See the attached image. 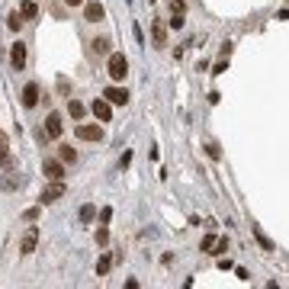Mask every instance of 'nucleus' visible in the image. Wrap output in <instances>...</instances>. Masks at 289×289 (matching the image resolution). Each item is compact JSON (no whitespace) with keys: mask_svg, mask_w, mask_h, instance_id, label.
<instances>
[{"mask_svg":"<svg viewBox=\"0 0 289 289\" xmlns=\"http://www.w3.org/2000/svg\"><path fill=\"white\" fill-rule=\"evenodd\" d=\"M106 74H109L113 80H122V77L129 74V61H126V55H122V52H113V55H109V61H106Z\"/></svg>","mask_w":289,"mask_h":289,"instance_id":"obj_1","label":"nucleus"},{"mask_svg":"<svg viewBox=\"0 0 289 289\" xmlns=\"http://www.w3.org/2000/svg\"><path fill=\"white\" fill-rule=\"evenodd\" d=\"M103 100H106L109 106H126V103H129V90H126V87H106Z\"/></svg>","mask_w":289,"mask_h":289,"instance_id":"obj_2","label":"nucleus"},{"mask_svg":"<svg viewBox=\"0 0 289 289\" xmlns=\"http://www.w3.org/2000/svg\"><path fill=\"white\" fill-rule=\"evenodd\" d=\"M61 196H65V180H52L42 190V199H39V203L45 206V203H55V199H61Z\"/></svg>","mask_w":289,"mask_h":289,"instance_id":"obj_3","label":"nucleus"},{"mask_svg":"<svg viewBox=\"0 0 289 289\" xmlns=\"http://www.w3.org/2000/svg\"><path fill=\"white\" fill-rule=\"evenodd\" d=\"M36 244H39V228H36V225H29L26 235H23V241H19V254H32V251H36Z\"/></svg>","mask_w":289,"mask_h":289,"instance_id":"obj_4","label":"nucleus"},{"mask_svg":"<svg viewBox=\"0 0 289 289\" xmlns=\"http://www.w3.org/2000/svg\"><path fill=\"white\" fill-rule=\"evenodd\" d=\"M26 58H29L26 45L23 42H13V48H10V65L16 68V71H23V68H26Z\"/></svg>","mask_w":289,"mask_h":289,"instance_id":"obj_5","label":"nucleus"},{"mask_svg":"<svg viewBox=\"0 0 289 289\" xmlns=\"http://www.w3.org/2000/svg\"><path fill=\"white\" fill-rule=\"evenodd\" d=\"M77 139L80 142H103V129L100 126H77Z\"/></svg>","mask_w":289,"mask_h":289,"instance_id":"obj_6","label":"nucleus"},{"mask_svg":"<svg viewBox=\"0 0 289 289\" xmlns=\"http://www.w3.org/2000/svg\"><path fill=\"white\" fill-rule=\"evenodd\" d=\"M61 116L58 113H48V119H45V135L48 139H61Z\"/></svg>","mask_w":289,"mask_h":289,"instance_id":"obj_7","label":"nucleus"},{"mask_svg":"<svg viewBox=\"0 0 289 289\" xmlns=\"http://www.w3.org/2000/svg\"><path fill=\"white\" fill-rule=\"evenodd\" d=\"M103 16H106V10H103V3H96V0H90V3L84 6V19H87V23H100Z\"/></svg>","mask_w":289,"mask_h":289,"instance_id":"obj_8","label":"nucleus"},{"mask_svg":"<svg viewBox=\"0 0 289 289\" xmlns=\"http://www.w3.org/2000/svg\"><path fill=\"white\" fill-rule=\"evenodd\" d=\"M151 39H154V45H157V48L167 45V26H164L161 19H154V23H151Z\"/></svg>","mask_w":289,"mask_h":289,"instance_id":"obj_9","label":"nucleus"},{"mask_svg":"<svg viewBox=\"0 0 289 289\" xmlns=\"http://www.w3.org/2000/svg\"><path fill=\"white\" fill-rule=\"evenodd\" d=\"M42 174H45V180H61V177H65V167H61V161H45Z\"/></svg>","mask_w":289,"mask_h":289,"instance_id":"obj_10","label":"nucleus"},{"mask_svg":"<svg viewBox=\"0 0 289 289\" xmlns=\"http://www.w3.org/2000/svg\"><path fill=\"white\" fill-rule=\"evenodd\" d=\"M90 109H93V116H96L100 122H109V116H113V106H109L106 100H93Z\"/></svg>","mask_w":289,"mask_h":289,"instance_id":"obj_11","label":"nucleus"},{"mask_svg":"<svg viewBox=\"0 0 289 289\" xmlns=\"http://www.w3.org/2000/svg\"><path fill=\"white\" fill-rule=\"evenodd\" d=\"M36 103H39V84H26V87H23V106L32 109Z\"/></svg>","mask_w":289,"mask_h":289,"instance_id":"obj_12","label":"nucleus"},{"mask_svg":"<svg viewBox=\"0 0 289 289\" xmlns=\"http://www.w3.org/2000/svg\"><path fill=\"white\" fill-rule=\"evenodd\" d=\"M0 167H10V142L0 132Z\"/></svg>","mask_w":289,"mask_h":289,"instance_id":"obj_13","label":"nucleus"},{"mask_svg":"<svg viewBox=\"0 0 289 289\" xmlns=\"http://www.w3.org/2000/svg\"><path fill=\"white\" fill-rule=\"evenodd\" d=\"M109 267H113V257H109L106 251L100 254V260H96V277H106L109 273Z\"/></svg>","mask_w":289,"mask_h":289,"instance_id":"obj_14","label":"nucleus"},{"mask_svg":"<svg viewBox=\"0 0 289 289\" xmlns=\"http://www.w3.org/2000/svg\"><path fill=\"white\" fill-rule=\"evenodd\" d=\"M36 3H32V0H23V3H19V16L23 19H36Z\"/></svg>","mask_w":289,"mask_h":289,"instance_id":"obj_15","label":"nucleus"},{"mask_svg":"<svg viewBox=\"0 0 289 289\" xmlns=\"http://www.w3.org/2000/svg\"><path fill=\"white\" fill-rule=\"evenodd\" d=\"M58 157H61L65 164H74V161H77V151L68 148V144H61V148H58Z\"/></svg>","mask_w":289,"mask_h":289,"instance_id":"obj_16","label":"nucleus"},{"mask_svg":"<svg viewBox=\"0 0 289 289\" xmlns=\"http://www.w3.org/2000/svg\"><path fill=\"white\" fill-rule=\"evenodd\" d=\"M68 113H71L74 119H80V116H84V103H80V100H68Z\"/></svg>","mask_w":289,"mask_h":289,"instance_id":"obj_17","label":"nucleus"},{"mask_svg":"<svg viewBox=\"0 0 289 289\" xmlns=\"http://www.w3.org/2000/svg\"><path fill=\"white\" fill-rule=\"evenodd\" d=\"M19 23H23V19H19V10H13L10 16H6V29H13V32H16V29H19Z\"/></svg>","mask_w":289,"mask_h":289,"instance_id":"obj_18","label":"nucleus"},{"mask_svg":"<svg viewBox=\"0 0 289 289\" xmlns=\"http://www.w3.org/2000/svg\"><path fill=\"white\" fill-rule=\"evenodd\" d=\"M106 241H109V231H106V222H103L100 228H96V244H100V247H106Z\"/></svg>","mask_w":289,"mask_h":289,"instance_id":"obj_19","label":"nucleus"},{"mask_svg":"<svg viewBox=\"0 0 289 289\" xmlns=\"http://www.w3.org/2000/svg\"><path fill=\"white\" fill-rule=\"evenodd\" d=\"M93 52L96 55H106L109 52V39H93Z\"/></svg>","mask_w":289,"mask_h":289,"instance_id":"obj_20","label":"nucleus"},{"mask_svg":"<svg viewBox=\"0 0 289 289\" xmlns=\"http://www.w3.org/2000/svg\"><path fill=\"white\" fill-rule=\"evenodd\" d=\"M93 216H96L93 206H80V222H93Z\"/></svg>","mask_w":289,"mask_h":289,"instance_id":"obj_21","label":"nucleus"},{"mask_svg":"<svg viewBox=\"0 0 289 289\" xmlns=\"http://www.w3.org/2000/svg\"><path fill=\"white\" fill-rule=\"evenodd\" d=\"M212 247H216V251H209V254H225V251H228V238H216Z\"/></svg>","mask_w":289,"mask_h":289,"instance_id":"obj_22","label":"nucleus"},{"mask_svg":"<svg viewBox=\"0 0 289 289\" xmlns=\"http://www.w3.org/2000/svg\"><path fill=\"white\" fill-rule=\"evenodd\" d=\"M212 244H216V235H206V238H203V244H199V247H203V251H212Z\"/></svg>","mask_w":289,"mask_h":289,"instance_id":"obj_23","label":"nucleus"},{"mask_svg":"<svg viewBox=\"0 0 289 289\" xmlns=\"http://www.w3.org/2000/svg\"><path fill=\"white\" fill-rule=\"evenodd\" d=\"M183 23H187V19H183V13H174V19H170V26H174V29H180Z\"/></svg>","mask_w":289,"mask_h":289,"instance_id":"obj_24","label":"nucleus"},{"mask_svg":"<svg viewBox=\"0 0 289 289\" xmlns=\"http://www.w3.org/2000/svg\"><path fill=\"white\" fill-rule=\"evenodd\" d=\"M170 10H174V13H183V0H170Z\"/></svg>","mask_w":289,"mask_h":289,"instance_id":"obj_25","label":"nucleus"},{"mask_svg":"<svg viewBox=\"0 0 289 289\" xmlns=\"http://www.w3.org/2000/svg\"><path fill=\"white\" fill-rule=\"evenodd\" d=\"M65 3H68V6H80V3H84V0H65Z\"/></svg>","mask_w":289,"mask_h":289,"instance_id":"obj_26","label":"nucleus"}]
</instances>
